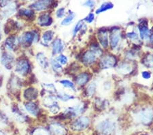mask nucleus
<instances>
[{
  "label": "nucleus",
  "instance_id": "obj_13",
  "mask_svg": "<svg viewBox=\"0 0 153 135\" xmlns=\"http://www.w3.org/2000/svg\"><path fill=\"white\" fill-rule=\"evenodd\" d=\"M93 73L87 70H81L74 77V82L77 87H85L92 81Z\"/></svg>",
  "mask_w": 153,
  "mask_h": 135
},
{
  "label": "nucleus",
  "instance_id": "obj_24",
  "mask_svg": "<svg viewBox=\"0 0 153 135\" xmlns=\"http://www.w3.org/2000/svg\"><path fill=\"white\" fill-rule=\"evenodd\" d=\"M36 24L40 28H48L53 25V19L51 14L47 12H41L39 15L36 17Z\"/></svg>",
  "mask_w": 153,
  "mask_h": 135
},
{
  "label": "nucleus",
  "instance_id": "obj_43",
  "mask_svg": "<svg viewBox=\"0 0 153 135\" xmlns=\"http://www.w3.org/2000/svg\"><path fill=\"white\" fill-rule=\"evenodd\" d=\"M65 8H63V7H61V8L56 10L55 12V16L59 19H63L65 16Z\"/></svg>",
  "mask_w": 153,
  "mask_h": 135
},
{
  "label": "nucleus",
  "instance_id": "obj_3",
  "mask_svg": "<svg viewBox=\"0 0 153 135\" xmlns=\"http://www.w3.org/2000/svg\"><path fill=\"white\" fill-rule=\"evenodd\" d=\"M40 104L42 107L47 109L48 111L53 115H57L61 112L60 104L55 94H44L42 96Z\"/></svg>",
  "mask_w": 153,
  "mask_h": 135
},
{
  "label": "nucleus",
  "instance_id": "obj_5",
  "mask_svg": "<svg viewBox=\"0 0 153 135\" xmlns=\"http://www.w3.org/2000/svg\"><path fill=\"white\" fill-rule=\"evenodd\" d=\"M123 34L120 28L113 27L109 29V48L110 52L116 53L122 46Z\"/></svg>",
  "mask_w": 153,
  "mask_h": 135
},
{
  "label": "nucleus",
  "instance_id": "obj_1",
  "mask_svg": "<svg viewBox=\"0 0 153 135\" xmlns=\"http://www.w3.org/2000/svg\"><path fill=\"white\" fill-rule=\"evenodd\" d=\"M40 32L38 29H24L18 35L21 49H27L38 44L40 39Z\"/></svg>",
  "mask_w": 153,
  "mask_h": 135
},
{
  "label": "nucleus",
  "instance_id": "obj_25",
  "mask_svg": "<svg viewBox=\"0 0 153 135\" xmlns=\"http://www.w3.org/2000/svg\"><path fill=\"white\" fill-rule=\"evenodd\" d=\"M55 95L58 101L62 103H69L70 102L76 101L75 100L77 98V97L73 93L63 89L58 90L55 94Z\"/></svg>",
  "mask_w": 153,
  "mask_h": 135
},
{
  "label": "nucleus",
  "instance_id": "obj_49",
  "mask_svg": "<svg viewBox=\"0 0 153 135\" xmlns=\"http://www.w3.org/2000/svg\"><path fill=\"white\" fill-rule=\"evenodd\" d=\"M3 35H4V30L3 27H2L1 21H0V43L3 41Z\"/></svg>",
  "mask_w": 153,
  "mask_h": 135
},
{
  "label": "nucleus",
  "instance_id": "obj_27",
  "mask_svg": "<svg viewBox=\"0 0 153 135\" xmlns=\"http://www.w3.org/2000/svg\"><path fill=\"white\" fill-rule=\"evenodd\" d=\"M18 16L21 21H33L36 20V12L30 8H21L17 12Z\"/></svg>",
  "mask_w": 153,
  "mask_h": 135
},
{
  "label": "nucleus",
  "instance_id": "obj_12",
  "mask_svg": "<svg viewBox=\"0 0 153 135\" xmlns=\"http://www.w3.org/2000/svg\"><path fill=\"white\" fill-rule=\"evenodd\" d=\"M80 58V62L82 66L86 68L92 67L98 62L99 57L95 53L91 51L89 49H87L85 51H83L81 53Z\"/></svg>",
  "mask_w": 153,
  "mask_h": 135
},
{
  "label": "nucleus",
  "instance_id": "obj_41",
  "mask_svg": "<svg viewBox=\"0 0 153 135\" xmlns=\"http://www.w3.org/2000/svg\"><path fill=\"white\" fill-rule=\"evenodd\" d=\"M94 106L95 107H97L98 109H105L108 106V100H105L104 98H97V99L95 100Z\"/></svg>",
  "mask_w": 153,
  "mask_h": 135
},
{
  "label": "nucleus",
  "instance_id": "obj_32",
  "mask_svg": "<svg viewBox=\"0 0 153 135\" xmlns=\"http://www.w3.org/2000/svg\"><path fill=\"white\" fill-rule=\"evenodd\" d=\"M51 135H65L67 131L65 126L59 123H53L50 125L48 129Z\"/></svg>",
  "mask_w": 153,
  "mask_h": 135
},
{
  "label": "nucleus",
  "instance_id": "obj_7",
  "mask_svg": "<svg viewBox=\"0 0 153 135\" xmlns=\"http://www.w3.org/2000/svg\"><path fill=\"white\" fill-rule=\"evenodd\" d=\"M17 56L15 53L1 50L0 51V66L6 71H12Z\"/></svg>",
  "mask_w": 153,
  "mask_h": 135
},
{
  "label": "nucleus",
  "instance_id": "obj_36",
  "mask_svg": "<svg viewBox=\"0 0 153 135\" xmlns=\"http://www.w3.org/2000/svg\"><path fill=\"white\" fill-rule=\"evenodd\" d=\"M76 18V14L74 12H71L69 13L68 15H66L63 19H62V21H61L60 25L62 27H68L71 25L74 21Z\"/></svg>",
  "mask_w": 153,
  "mask_h": 135
},
{
  "label": "nucleus",
  "instance_id": "obj_6",
  "mask_svg": "<svg viewBox=\"0 0 153 135\" xmlns=\"http://www.w3.org/2000/svg\"><path fill=\"white\" fill-rule=\"evenodd\" d=\"M118 63V58L112 52L103 53V55L99 58L98 66L101 70H108L117 67Z\"/></svg>",
  "mask_w": 153,
  "mask_h": 135
},
{
  "label": "nucleus",
  "instance_id": "obj_17",
  "mask_svg": "<svg viewBox=\"0 0 153 135\" xmlns=\"http://www.w3.org/2000/svg\"><path fill=\"white\" fill-rule=\"evenodd\" d=\"M18 12V5L15 1H12L4 8L0 9V21L8 20Z\"/></svg>",
  "mask_w": 153,
  "mask_h": 135
},
{
  "label": "nucleus",
  "instance_id": "obj_26",
  "mask_svg": "<svg viewBox=\"0 0 153 135\" xmlns=\"http://www.w3.org/2000/svg\"><path fill=\"white\" fill-rule=\"evenodd\" d=\"M114 129V123L108 119L100 122L97 126V131L101 135H110Z\"/></svg>",
  "mask_w": 153,
  "mask_h": 135
},
{
  "label": "nucleus",
  "instance_id": "obj_46",
  "mask_svg": "<svg viewBox=\"0 0 153 135\" xmlns=\"http://www.w3.org/2000/svg\"><path fill=\"white\" fill-rule=\"evenodd\" d=\"M83 5L86 7H88L89 8H93L95 6V1L94 0H86Z\"/></svg>",
  "mask_w": 153,
  "mask_h": 135
},
{
  "label": "nucleus",
  "instance_id": "obj_9",
  "mask_svg": "<svg viewBox=\"0 0 153 135\" xmlns=\"http://www.w3.org/2000/svg\"><path fill=\"white\" fill-rule=\"evenodd\" d=\"M135 113V117L143 124H147L153 120V109L151 107L144 106L138 107Z\"/></svg>",
  "mask_w": 153,
  "mask_h": 135
},
{
  "label": "nucleus",
  "instance_id": "obj_11",
  "mask_svg": "<svg viewBox=\"0 0 153 135\" xmlns=\"http://www.w3.org/2000/svg\"><path fill=\"white\" fill-rule=\"evenodd\" d=\"M24 79L21 77H18L15 74L13 73L7 83V88L10 91L11 94H18L19 92L22 91L23 88Z\"/></svg>",
  "mask_w": 153,
  "mask_h": 135
},
{
  "label": "nucleus",
  "instance_id": "obj_34",
  "mask_svg": "<svg viewBox=\"0 0 153 135\" xmlns=\"http://www.w3.org/2000/svg\"><path fill=\"white\" fill-rule=\"evenodd\" d=\"M42 90L41 92H44V94H55L57 92V88L53 83L44 82L42 83Z\"/></svg>",
  "mask_w": 153,
  "mask_h": 135
},
{
  "label": "nucleus",
  "instance_id": "obj_50",
  "mask_svg": "<svg viewBox=\"0 0 153 135\" xmlns=\"http://www.w3.org/2000/svg\"><path fill=\"white\" fill-rule=\"evenodd\" d=\"M0 135H6V134H5L4 132H2L1 131H0Z\"/></svg>",
  "mask_w": 153,
  "mask_h": 135
},
{
  "label": "nucleus",
  "instance_id": "obj_38",
  "mask_svg": "<svg viewBox=\"0 0 153 135\" xmlns=\"http://www.w3.org/2000/svg\"><path fill=\"white\" fill-rule=\"evenodd\" d=\"M85 23L84 22L83 20H80L78 21L77 23H76L74 26L73 27L71 31V35L72 38H75V37L77 36L79 33L81 32L82 29H83L84 26H85Z\"/></svg>",
  "mask_w": 153,
  "mask_h": 135
},
{
  "label": "nucleus",
  "instance_id": "obj_44",
  "mask_svg": "<svg viewBox=\"0 0 153 135\" xmlns=\"http://www.w3.org/2000/svg\"><path fill=\"white\" fill-rule=\"evenodd\" d=\"M84 22L86 24H91L93 23V21H95V14L93 12H90L87 16L85 17V19H83Z\"/></svg>",
  "mask_w": 153,
  "mask_h": 135
},
{
  "label": "nucleus",
  "instance_id": "obj_23",
  "mask_svg": "<svg viewBox=\"0 0 153 135\" xmlns=\"http://www.w3.org/2000/svg\"><path fill=\"white\" fill-rule=\"evenodd\" d=\"M36 63L38 64L41 69L43 70H48L50 68V57H48L44 51H38L35 53L34 55Z\"/></svg>",
  "mask_w": 153,
  "mask_h": 135
},
{
  "label": "nucleus",
  "instance_id": "obj_16",
  "mask_svg": "<svg viewBox=\"0 0 153 135\" xmlns=\"http://www.w3.org/2000/svg\"><path fill=\"white\" fill-rule=\"evenodd\" d=\"M10 110L13 118L17 122L24 123L27 120V113L24 110L22 103H13L10 107Z\"/></svg>",
  "mask_w": 153,
  "mask_h": 135
},
{
  "label": "nucleus",
  "instance_id": "obj_21",
  "mask_svg": "<svg viewBox=\"0 0 153 135\" xmlns=\"http://www.w3.org/2000/svg\"><path fill=\"white\" fill-rule=\"evenodd\" d=\"M55 0H37L29 5V8L35 12H44L52 7H55Z\"/></svg>",
  "mask_w": 153,
  "mask_h": 135
},
{
  "label": "nucleus",
  "instance_id": "obj_40",
  "mask_svg": "<svg viewBox=\"0 0 153 135\" xmlns=\"http://www.w3.org/2000/svg\"><path fill=\"white\" fill-rule=\"evenodd\" d=\"M55 60L60 63L61 66H67L70 64V60H69V57L67 55L64 54V53L59 54L55 57Z\"/></svg>",
  "mask_w": 153,
  "mask_h": 135
},
{
  "label": "nucleus",
  "instance_id": "obj_37",
  "mask_svg": "<svg viewBox=\"0 0 153 135\" xmlns=\"http://www.w3.org/2000/svg\"><path fill=\"white\" fill-rule=\"evenodd\" d=\"M141 63L146 68H153V53H146L141 58Z\"/></svg>",
  "mask_w": 153,
  "mask_h": 135
},
{
  "label": "nucleus",
  "instance_id": "obj_30",
  "mask_svg": "<svg viewBox=\"0 0 153 135\" xmlns=\"http://www.w3.org/2000/svg\"><path fill=\"white\" fill-rule=\"evenodd\" d=\"M49 64H50V68L49 69H51L52 72L55 74V75L61 76L65 72V68L55 60V57H50Z\"/></svg>",
  "mask_w": 153,
  "mask_h": 135
},
{
  "label": "nucleus",
  "instance_id": "obj_45",
  "mask_svg": "<svg viewBox=\"0 0 153 135\" xmlns=\"http://www.w3.org/2000/svg\"><path fill=\"white\" fill-rule=\"evenodd\" d=\"M140 75H141V77L144 80H149V79H150V78H151V77H152L151 72L147 70L142 71Z\"/></svg>",
  "mask_w": 153,
  "mask_h": 135
},
{
  "label": "nucleus",
  "instance_id": "obj_48",
  "mask_svg": "<svg viewBox=\"0 0 153 135\" xmlns=\"http://www.w3.org/2000/svg\"><path fill=\"white\" fill-rule=\"evenodd\" d=\"M11 1L12 0H0V9L4 8V6L10 3Z\"/></svg>",
  "mask_w": 153,
  "mask_h": 135
},
{
  "label": "nucleus",
  "instance_id": "obj_8",
  "mask_svg": "<svg viewBox=\"0 0 153 135\" xmlns=\"http://www.w3.org/2000/svg\"><path fill=\"white\" fill-rule=\"evenodd\" d=\"M3 49L9 52L16 53L21 48L19 36L17 34H10L5 38L2 41Z\"/></svg>",
  "mask_w": 153,
  "mask_h": 135
},
{
  "label": "nucleus",
  "instance_id": "obj_14",
  "mask_svg": "<svg viewBox=\"0 0 153 135\" xmlns=\"http://www.w3.org/2000/svg\"><path fill=\"white\" fill-rule=\"evenodd\" d=\"M39 89L36 86H28L21 91V98L23 101H36L39 97Z\"/></svg>",
  "mask_w": 153,
  "mask_h": 135
},
{
  "label": "nucleus",
  "instance_id": "obj_2",
  "mask_svg": "<svg viewBox=\"0 0 153 135\" xmlns=\"http://www.w3.org/2000/svg\"><path fill=\"white\" fill-rule=\"evenodd\" d=\"M13 72L22 78H27L31 75L33 71V65L27 55H21L16 57L14 63Z\"/></svg>",
  "mask_w": 153,
  "mask_h": 135
},
{
  "label": "nucleus",
  "instance_id": "obj_10",
  "mask_svg": "<svg viewBox=\"0 0 153 135\" xmlns=\"http://www.w3.org/2000/svg\"><path fill=\"white\" fill-rule=\"evenodd\" d=\"M22 105L27 114L32 117H38L42 112L41 104L38 100L36 101H23Z\"/></svg>",
  "mask_w": 153,
  "mask_h": 135
},
{
  "label": "nucleus",
  "instance_id": "obj_35",
  "mask_svg": "<svg viewBox=\"0 0 153 135\" xmlns=\"http://www.w3.org/2000/svg\"><path fill=\"white\" fill-rule=\"evenodd\" d=\"M88 49L91 51H93L94 53H95L99 58H100L101 56L103 55V53H104V50H103L102 46L100 45V44L98 43L97 40L91 42L89 45V48Z\"/></svg>",
  "mask_w": 153,
  "mask_h": 135
},
{
  "label": "nucleus",
  "instance_id": "obj_29",
  "mask_svg": "<svg viewBox=\"0 0 153 135\" xmlns=\"http://www.w3.org/2000/svg\"><path fill=\"white\" fill-rule=\"evenodd\" d=\"M59 85L61 87V89L65 90L71 93H76L77 92L78 87L73 80L69 79L68 78H62L58 81Z\"/></svg>",
  "mask_w": 153,
  "mask_h": 135
},
{
  "label": "nucleus",
  "instance_id": "obj_28",
  "mask_svg": "<svg viewBox=\"0 0 153 135\" xmlns=\"http://www.w3.org/2000/svg\"><path fill=\"white\" fill-rule=\"evenodd\" d=\"M133 62L134 61H124L122 62H118L117 66V70L118 72L123 75H128L131 74L134 71V66Z\"/></svg>",
  "mask_w": 153,
  "mask_h": 135
},
{
  "label": "nucleus",
  "instance_id": "obj_47",
  "mask_svg": "<svg viewBox=\"0 0 153 135\" xmlns=\"http://www.w3.org/2000/svg\"><path fill=\"white\" fill-rule=\"evenodd\" d=\"M103 86L104 87V91H109L112 88V83L109 81H107L103 83Z\"/></svg>",
  "mask_w": 153,
  "mask_h": 135
},
{
  "label": "nucleus",
  "instance_id": "obj_4",
  "mask_svg": "<svg viewBox=\"0 0 153 135\" xmlns=\"http://www.w3.org/2000/svg\"><path fill=\"white\" fill-rule=\"evenodd\" d=\"M86 108L87 102L81 100L65 107V109L63 110L62 115L63 117H65V118L75 119L76 117L82 115L86 110Z\"/></svg>",
  "mask_w": 153,
  "mask_h": 135
},
{
  "label": "nucleus",
  "instance_id": "obj_31",
  "mask_svg": "<svg viewBox=\"0 0 153 135\" xmlns=\"http://www.w3.org/2000/svg\"><path fill=\"white\" fill-rule=\"evenodd\" d=\"M84 94L86 98H91L95 96L97 91V83L95 81H91L85 87Z\"/></svg>",
  "mask_w": 153,
  "mask_h": 135
},
{
  "label": "nucleus",
  "instance_id": "obj_15",
  "mask_svg": "<svg viewBox=\"0 0 153 135\" xmlns=\"http://www.w3.org/2000/svg\"><path fill=\"white\" fill-rule=\"evenodd\" d=\"M137 31L142 42L149 43L150 34H151V29H150L149 28L148 20L145 19H140L137 25Z\"/></svg>",
  "mask_w": 153,
  "mask_h": 135
},
{
  "label": "nucleus",
  "instance_id": "obj_18",
  "mask_svg": "<svg viewBox=\"0 0 153 135\" xmlns=\"http://www.w3.org/2000/svg\"><path fill=\"white\" fill-rule=\"evenodd\" d=\"M96 40L103 50L109 49V29L102 28L96 32Z\"/></svg>",
  "mask_w": 153,
  "mask_h": 135
},
{
  "label": "nucleus",
  "instance_id": "obj_33",
  "mask_svg": "<svg viewBox=\"0 0 153 135\" xmlns=\"http://www.w3.org/2000/svg\"><path fill=\"white\" fill-rule=\"evenodd\" d=\"M125 37L133 44V45H141L140 43H142V40H140L137 29L136 30L131 29L130 31H127L125 33Z\"/></svg>",
  "mask_w": 153,
  "mask_h": 135
},
{
  "label": "nucleus",
  "instance_id": "obj_39",
  "mask_svg": "<svg viewBox=\"0 0 153 135\" xmlns=\"http://www.w3.org/2000/svg\"><path fill=\"white\" fill-rule=\"evenodd\" d=\"M114 8V4H113L112 2L110 1H106L103 3L102 5H101L100 8H98L97 10H95V13L97 14H101L102 12H104L105 11L109 10H111Z\"/></svg>",
  "mask_w": 153,
  "mask_h": 135
},
{
  "label": "nucleus",
  "instance_id": "obj_42",
  "mask_svg": "<svg viewBox=\"0 0 153 135\" xmlns=\"http://www.w3.org/2000/svg\"><path fill=\"white\" fill-rule=\"evenodd\" d=\"M32 135H51L48 130L42 127L37 128L34 130Z\"/></svg>",
  "mask_w": 153,
  "mask_h": 135
},
{
  "label": "nucleus",
  "instance_id": "obj_19",
  "mask_svg": "<svg viewBox=\"0 0 153 135\" xmlns=\"http://www.w3.org/2000/svg\"><path fill=\"white\" fill-rule=\"evenodd\" d=\"M49 48L51 50V57H55L59 54L63 53L65 51V43L63 39L59 37H55Z\"/></svg>",
  "mask_w": 153,
  "mask_h": 135
},
{
  "label": "nucleus",
  "instance_id": "obj_22",
  "mask_svg": "<svg viewBox=\"0 0 153 135\" xmlns=\"http://www.w3.org/2000/svg\"><path fill=\"white\" fill-rule=\"evenodd\" d=\"M55 35L56 33L53 29H44L40 34L39 44L44 48H48L55 38Z\"/></svg>",
  "mask_w": 153,
  "mask_h": 135
},
{
  "label": "nucleus",
  "instance_id": "obj_20",
  "mask_svg": "<svg viewBox=\"0 0 153 135\" xmlns=\"http://www.w3.org/2000/svg\"><path fill=\"white\" fill-rule=\"evenodd\" d=\"M90 124V119L87 116L80 115L76 117L71 123L70 128L74 131H82L87 128Z\"/></svg>",
  "mask_w": 153,
  "mask_h": 135
}]
</instances>
